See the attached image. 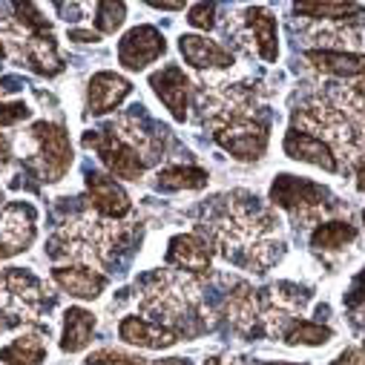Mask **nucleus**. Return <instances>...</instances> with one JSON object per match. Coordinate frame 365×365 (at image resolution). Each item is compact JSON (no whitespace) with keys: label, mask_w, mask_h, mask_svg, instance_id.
<instances>
[{"label":"nucleus","mask_w":365,"mask_h":365,"mask_svg":"<svg viewBox=\"0 0 365 365\" xmlns=\"http://www.w3.org/2000/svg\"><path fill=\"white\" fill-rule=\"evenodd\" d=\"M207 245L245 270L264 273L282 256L279 222L250 193H227L213 199L205 216Z\"/></svg>","instance_id":"nucleus-1"},{"label":"nucleus","mask_w":365,"mask_h":365,"mask_svg":"<svg viewBox=\"0 0 365 365\" xmlns=\"http://www.w3.org/2000/svg\"><path fill=\"white\" fill-rule=\"evenodd\" d=\"M291 127L317 135L351 167L365 161V98L356 93V86L331 83L311 96L294 110Z\"/></svg>","instance_id":"nucleus-2"},{"label":"nucleus","mask_w":365,"mask_h":365,"mask_svg":"<svg viewBox=\"0 0 365 365\" xmlns=\"http://www.w3.org/2000/svg\"><path fill=\"white\" fill-rule=\"evenodd\" d=\"M199 282L190 273L178 270H158L144 279L138 288V308L144 319L173 331L175 336L181 334V325L193 319L196 305H199Z\"/></svg>","instance_id":"nucleus-3"},{"label":"nucleus","mask_w":365,"mask_h":365,"mask_svg":"<svg viewBox=\"0 0 365 365\" xmlns=\"http://www.w3.org/2000/svg\"><path fill=\"white\" fill-rule=\"evenodd\" d=\"M130 236L124 225H115L113 219H104L98 213H83L72 222H66L49 242L52 256H66L78 264H104L113 250Z\"/></svg>","instance_id":"nucleus-4"},{"label":"nucleus","mask_w":365,"mask_h":365,"mask_svg":"<svg viewBox=\"0 0 365 365\" xmlns=\"http://www.w3.org/2000/svg\"><path fill=\"white\" fill-rule=\"evenodd\" d=\"M270 202L288 210L297 225H314V227L322 225L325 216L339 210L328 187L317 185V181H308V178H299V175H288V173L277 175V181L270 185Z\"/></svg>","instance_id":"nucleus-5"},{"label":"nucleus","mask_w":365,"mask_h":365,"mask_svg":"<svg viewBox=\"0 0 365 365\" xmlns=\"http://www.w3.org/2000/svg\"><path fill=\"white\" fill-rule=\"evenodd\" d=\"M21 150H26V164L43 181H61L72 167V144L61 124L38 121L21 135Z\"/></svg>","instance_id":"nucleus-6"},{"label":"nucleus","mask_w":365,"mask_h":365,"mask_svg":"<svg viewBox=\"0 0 365 365\" xmlns=\"http://www.w3.org/2000/svg\"><path fill=\"white\" fill-rule=\"evenodd\" d=\"M43 285L21 267L0 270V331L32 322L43 308Z\"/></svg>","instance_id":"nucleus-7"},{"label":"nucleus","mask_w":365,"mask_h":365,"mask_svg":"<svg viewBox=\"0 0 365 365\" xmlns=\"http://www.w3.org/2000/svg\"><path fill=\"white\" fill-rule=\"evenodd\" d=\"M227 38H236L233 43L245 52H256L262 61L273 63L279 58V38H277V18L264 6H247L242 15L230 24L227 21Z\"/></svg>","instance_id":"nucleus-8"},{"label":"nucleus","mask_w":365,"mask_h":365,"mask_svg":"<svg viewBox=\"0 0 365 365\" xmlns=\"http://www.w3.org/2000/svg\"><path fill=\"white\" fill-rule=\"evenodd\" d=\"M83 147L98 153L101 164L110 170L113 178L118 175V178H127V181H138L144 175V170H147V161L133 147H127L110 127L83 133Z\"/></svg>","instance_id":"nucleus-9"},{"label":"nucleus","mask_w":365,"mask_h":365,"mask_svg":"<svg viewBox=\"0 0 365 365\" xmlns=\"http://www.w3.org/2000/svg\"><path fill=\"white\" fill-rule=\"evenodd\" d=\"M213 138L233 158H239V161H256L267 150V124L256 121V115H253V118H245V121H236V124H227V127L216 130Z\"/></svg>","instance_id":"nucleus-10"},{"label":"nucleus","mask_w":365,"mask_h":365,"mask_svg":"<svg viewBox=\"0 0 365 365\" xmlns=\"http://www.w3.org/2000/svg\"><path fill=\"white\" fill-rule=\"evenodd\" d=\"M35 219L29 205H0V259H9L35 242Z\"/></svg>","instance_id":"nucleus-11"},{"label":"nucleus","mask_w":365,"mask_h":365,"mask_svg":"<svg viewBox=\"0 0 365 365\" xmlns=\"http://www.w3.org/2000/svg\"><path fill=\"white\" fill-rule=\"evenodd\" d=\"M150 86L153 93L158 96V101L170 110V115L175 121H185L187 110H190V78L185 75V69L167 63L158 72L150 75Z\"/></svg>","instance_id":"nucleus-12"},{"label":"nucleus","mask_w":365,"mask_h":365,"mask_svg":"<svg viewBox=\"0 0 365 365\" xmlns=\"http://www.w3.org/2000/svg\"><path fill=\"white\" fill-rule=\"evenodd\" d=\"M164 49H167L164 35L155 26H135L118 41V61L124 69L138 72L147 63L158 61L164 55Z\"/></svg>","instance_id":"nucleus-13"},{"label":"nucleus","mask_w":365,"mask_h":365,"mask_svg":"<svg viewBox=\"0 0 365 365\" xmlns=\"http://www.w3.org/2000/svg\"><path fill=\"white\" fill-rule=\"evenodd\" d=\"M210 262H213V247L207 245V239H202L196 233L173 236L167 245V264L178 273L199 277V273L210 270Z\"/></svg>","instance_id":"nucleus-14"},{"label":"nucleus","mask_w":365,"mask_h":365,"mask_svg":"<svg viewBox=\"0 0 365 365\" xmlns=\"http://www.w3.org/2000/svg\"><path fill=\"white\" fill-rule=\"evenodd\" d=\"M86 193H89V202H93L96 213L104 216V219H124L133 205H130V196L124 193V187L113 175H104V173H86Z\"/></svg>","instance_id":"nucleus-15"},{"label":"nucleus","mask_w":365,"mask_h":365,"mask_svg":"<svg viewBox=\"0 0 365 365\" xmlns=\"http://www.w3.org/2000/svg\"><path fill=\"white\" fill-rule=\"evenodd\" d=\"M178 52L199 72H225V69L233 66V55L222 43H216L205 35H181L178 38Z\"/></svg>","instance_id":"nucleus-16"},{"label":"nucleus","mask_w":365,"mask_h":365,"mask_svg":"<svg viewBox=\"0 0 365 365\" xmlns=\"http://www.w3.org/2000/svg\"><path fill=\"white\" fill-rule=\"evenodd\" d=\"M133 83L118 75V72H98L93 75L86 86V113L89 115H104L115 107H121V101L130 96Z\"/></svg>","instance_id":"nucleus-17"},{"label":"nucleus","mask_w":365,"mask_h":365,"mask_svg":"<svg viewBox=\"0 0 365 365\" xmlns=\"http://www.w3.org/2000/svg\"><path fill=\"white\" fill-rule=\"evenodd\" d=\"M282 147H285V153L291 158L305 161V164H314V167H322L325 173H339L342 170L339 161H336V155H334V150L325 141H319L317 135H311V133H302V130H294L291 127L288 135H285V141H282Z\"/></svg>","instance_id":"nucleus-18"},{"label":"nucleus","mask_w":365,"mask_h":365,"mask_svg":"<svg viewBox=\"0 0 365 365\" xmlns=\"http://www.w3.org/2000/svg\"><path fill=\"white\" fill-rule=\"evenodd\" d=\"M52 279L69 294V297H78V299H98L107 288V277L101 270H93L86 264H63V267H55L52 270Z\"/></svg>","instance_id":"nucleus-19"},{"label":"nucleus","mask_w":365,"mask_h":365,"mask_svg":"<svg viewBox=\"0 0 365 365\" xmlns=\"http://www.w3.org/2000/svg\"><path fill=\"white\" fill-rule=\"evenodd\" d=\"M21 46V55L26 58V63L41 72V75H58L63 69L61 63V55H58V46L52 41V32H35V35H26L15 41Z\"/></svg>","instance_id":"nucleus-20"},{"label":"nucleus","mask_w":365,"mask_h":365,"mask_svg":"<svg viewBox=\"0 0 365 365\" xmlns=\"http://www.w3.org/2000/svg\"><path fill=\"white\" fill-rule=\"evenodd\" d=\"M118 336L127 345H138V348H170L173 342H178V336L144 317H124L118 325Z\"/></svg>","instance_id":"nucleus-21"},{"label":"nucleus","mask_w":365,"mask_h":365,"mask_svg":"<svg viewBox=\"0 0 365 365\" xmlns=\"http://www.w3.org/2000/svg\"><path fill=\"white\" fill-rule=\"evenodd\" d=\"M305 58H308V63L317 72L336 75V78H359V81H365V55L362 52H322V49H308Z\"/></svg>","instance_id":"nucleus-22"},{"label":"nucleus","mask_w":365,"mask_h":365,"mask_svg":"<svg viewBox=\"0 0 365 365\" xmlns=\"http://www.w3.org/2000/svg\"><path fill=\"white\" fill-rule=\"evenodd\" d=\"M46 359V331L29 328L6 348H0V362L4 365H41Z\"/></svg>","instance_id":"nucleus-23"},{"label":"nucleus","mask_w":365,"mask_h":365,"mask_svg":"<svg viewBox=\"0 0 365 365\" xmlns=\"http://www.w3.org/2000/svg\"><path fill=\"white\" fill-rule=\"evenodd\" d=\"M96 331V317L83 311V308H69L63 314V334H61V351L66 354H78L89 345Z\"/></svg>","instance_id":"nucleus-24"},{"label":"nucleus","mask_w":365,"mask_h":365,"mask_svg":"<svg viewBox=\"0 0 365 365\" xmlns=\"http://www.w3.org/2000/svg\"><path fill=\"white\" fill-rule=\"evenodd\" d=\"M354 239H356V227H354L351 222L328 219V222H322V225L314 227V233H311V247H314V250H322V253H331V250L348 247Z\"/></svg>","instance_id":"nucleus-25"},{"label":"nucleus","mask_w":365,"mask_h":365,"mask_svg":"<svg viewBox=\"0 0 365 365\" xmlns=\"http://www.w3.org/2000/svg\"><path fill=\"white\" fill-rule=\"evenodd\" d=\"M207 185V173L199 167H164L155 173L158 190H202Z\"/></svg>","instance_id":"nucleus-26"},{"label":"nucleus","mask_w":365,"mask_h":365,"mask_svg":"<svg viewBox=\"0 0 365 365\" xmlns=\"http://www.w3.org/2000/svg\"><path fill=\"white\" fill-rule=\"evenodd\" d=\"M279 336H282L288 345H308V348H319V345L331 342L334 331H331L328 325H319V322H311V319L297 317V319H291V322L282 328V334H279Z\"/></svg>","instance_id":"nucleus-27"},{"label":"nucleus","mask_w":365,"mask_h":365,"mask_svg":"<svg viewBox=\"0 0 365 365\" xmlns=\"http://www.w3.org/2000/svg\"><path fill=\"white\" fill-rule=\"evenodd\" d=\"M294 12H297V18H308L314 24H319V21L334 24V21L362 18V6L359 4H297Z\"/></svg>","instance_id":"nucleus-28"},{"label":"nucleus","mask_w":365,"mask_h":365,"mask_svg":"<svg viewBox=\"0 0 365 365\" xmlns=\"http://www.w3.org/2000/svg\"><path fill=\"white\" fill-rule=\"evenodd\" d=\"M124 18H127V6L124 4H98L96 6V26L104 35H113L115 29H121Z\"/></svg>","instance_id":"nucleus-29"},{"label":"nucleus","mask_w":365,"mask_h":365,"mask_svg":"<svg viewBox=\"0 0 365 365\" xmlns=\"http://www.w3.org/2000/svg\"><path fill=\"white\" fill-rule=\"evenodd\" d=\"M83 365H147V359L135 356V354H127V351H115V348H101V351H93Z\"/></svg>","instance_id":"nucleus-30"},{"label":"nucleus","mask_w":365,"mask_h":365,"mask_svg":"<svg viewBox=\"0 0 365 365\" xmlns=\"http://www.w3.org/2000/svg\"><path fill=\"white\" fill-rule=\"evenodd\" d=\"M190 26H196V29H213L216 26V6L213 4H196V6H190Z\"/></svg>","instance_id":"nucleus-31"},{"label":"nucleus","mask_w":365,"mask_h":365,"mask_svg":"<svg viewBox=\"0 0 365 365\" xmlns=\"http://www.w3.org/2000/svg\"><path fill=\"white\" fill-rule=\"evenodd\" d=\"M29 118V107L26 104H0V130L21 124Z\"/></svg>","instance_id":"nucleus-32"},{"label":"nucleus","mask_w":365,"mask_h":365,"mask_svg":"<svg viewBox=\"0 0 365 365\" xmlns=\"http://www.w3.org/2000/svg\"><path fill=\"white\" fill-rule=\"evenodd\" d=\"M328 365H365V345L345 348V351H342V354H336Z\"/></svg>","instance_id":"nucleus-33"},{"label":"nucleus","mask_w":365,"mask_h":365,"mask_svg":"<svg viewBox=\"0 0 365 365\" xmlns=\"http://www.w3.org/2000/svg\"><path fill=\"white\" fill-rule=\"evenodd\" d=\"M69 38H72V41H81V43H86V41H98L96 32H81V29H72Z\"/></svg>","instance_id":"nucleus-34"},{"label":"nucleus","mask_w":365,"mask_h":365,"mask_svg":"<svg viewBox=\"0 0 365 365\" xmlns=\"http://www.w3.org/2000/svg\"><path fill=\"white\" fill-rule=\"evenodd\" d=\"M354 185H356V190H359V193H365V161L356 167V178H354Z\"/></svg>","instance_id":"nucleus-35"},{"label":"nucleus","mask_w":365,"mask_h":365,"mask_svg":"<svg viewBox=\"0 0 365 365\" xmlns=\"http://www.w3.org/2000/svg\"><path fill=\"white\" fill-rule=\"evenodd\" d=\"M153 9H185V4H153Z\"/></svg>","instance_id":"nucleus-36"},{"label":"nucleus","mask_w":365,"mask_h":365,"mask_svg":"<svg viewBox=\"0 0 365 365\" xmlns=\"http://www.w3.org/2000/svg\"><path fill=\"white\" fill-rule=\"evenodd\" d=\"M153 365H187L185 359H161V362H153Z\"/></svg>","instance_id":"nucleus-37"},{"label":"nucleus","mask_w":365,"mask_h":365,"mask_svg":"<svg viewBox=\"0 0 365 365\" xmlns=\"http://www.w3.org/2000/svg\"><path fill=\"white\" fill-rule=\"evenodd\" d=\"M354 86H356V93H359V96H362V98H365V81H356V83H354Z\"/></svg>","instance_id":"nucleus-38"},{"label":"nucleus","mask_w":365,"mask_h":365,"mask_svg":"<svg viewBox=\"0 0 365 365\" xmlns=\"http://www.w3.org/2000/svg\"><path fill=\"white\" fill-rule=\"evenodd\" d=\"M0 170H4V150H0Z\"/></svg>","instance_id":"nucleus-39"},{"label":"nucleus","mask_w":365,"mask_h":365,"mask_svg":"<svg viewBox=\"0 0 365 365\" xmlns=\"http://www.w3.org/2000/svg\"><path fill=\"white\" fill-rule=\"evenodd\" d=\"M0 55H4V43H0Z\"/></svg>","instance_id":"nucleus-40"},{"label":"nucleus","mask_w":365,"mask_h":365,"mask_svg":"<svg viewBox=\"0 0 365 365\" xmlns=\"http://www.w3.org/2000/svg\"><path fill=\"white\" fill-rule=\"evenodd\" d=\"M362 219H365V210H362Z\"/></svg>","instance_id":"nucleus-41"}]
</instances>
